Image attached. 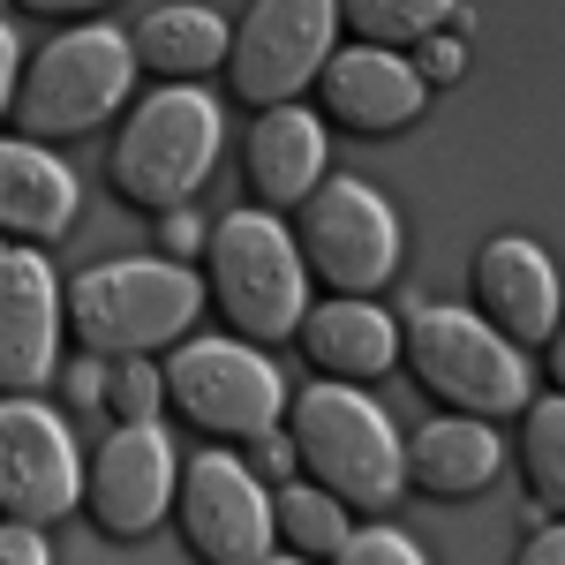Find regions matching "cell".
<instances>
[{
  "label": "cell",
  "instance_id": "14",
  "mask_svg": "<svg viewBox=\"0 0 565 565\" xmlns=\"http://www.w3.org/2000/svg\"><path fill=\"white\" fill-rule=\"evenodd\" d=\"M476 295H482V317L513 340V348H551L558 332V264L543 257L527 234H498L482 242L476 257Z\"/></svg>",
  "mask_w": 565,
  "mask_h": 565
},
{
  "label": "cell",
  "instance_id": "35",
  "mask_svg": "<svg viewBox=\"0 0 565 565\" xmlns=\"http://www.w3.org/2000/svg\"><path fill=\"white\" fill-rule=\"evenodd\" d=\"M264 565H309V558H302V551H295V558H279V551H271V558H264Z\"/></svg>",
  "mask_w": 565,
  "mask_h": 565
},
{
  "label": "cell",
  "instance_id": "19",
  "mask_svg": "<svg viewBox=\"0 0 565 565\" xmlns=\"http://www.w3.org/2000/svg\"><path fill=\"white\" fill-rule=\"evenodd\" d=\"M498 460H505V445L482 415H437L407 437V482L423 498H476L490 490Z\"/></svg>",
  "mask_w": 565,
  "mask_h": 565
},
{
  "label": "cell",
  "instance_id": "26",
  "mask_svg": "<svg viewBox=\"0 0 565 565\" xmlns=\"http://www.w3.org/2000/svg\"><path fill=\"white\" fill-rule=\"evenodd\" d=\"M415 76H423V84H452V76H468V39H452V31L423 39V45H415Z\"/></svg>",
  "mask_w": 565,
  "mask_h": 565
},
{
  "label": "cell",
  "instance_id": "7",
  "mask_svg": "<svg viewBox=\"0 0 565 565\" xmlns=\"http://www.w3.org/2000/svg\"><path fill=\"white\" fill-rule=\"evenodd\" d=\"M340 31V0H257L226 45V90L242 106H295V90L324 76Z\"/></svg>",
  "mask_w": 565,
  "mask_h": 565
},
{
  "label": "cell",
  "instance_id": "17",
  "mask_svg": "<svg viewBox=\"0 0 565 565\" xmlns=\"http://www.w3.org/2000/svg\"><path fill=\"white\" fill-rule=\"evenodd\" d=\"M68 226H76V174L31 136H0V234L61 242Z\"/></svg>",
  "mask_w": 565,
  "mask_h": 565
},
{
  "label": "cell",
  "instance_id": "18",
  "mask_svg": "<svg viewBox=\"0 0 565 565\" xmlns=\"http://www.w3.org/2000/svg\"><path fill=\"white\" fill-rule=\"evenodd\" d=\"M302 354L324 377L362 385V377H385L399 362V324L377 302H362V295H332V302H317L302 317Z\"/></svg>",
  "mask_w": 565,
  "mask_h": 565
},
{
  "label": "cell",
  "instance_id": "34",
  "mask_svg": "<svg viewBox=\"0 0 565 565\" xmlns=\"http://www.w3.org/2000/svg\"><path fill=\"white\" fill-rule=\"evenodd\" d=\"M551 377H558V392H565V317H558V332H551Z\"/></svg>",
  "mask_w": 565,
  "mask_h": 565
},
{
  "label": "cell",
  "instance_id": "11",
  "mask_svg": "<svg viewBox=\"0 0 565 565\" xmlns=\"http://www.w3.org/2000/svg\"><path fill=\"white\" fill-rule=\"evenodd\" d=\"M84 498V460L61 415H45L39 399H0V513L8 521L53 527L76 513Z\"/></svg>",
  "mask_w": 565,
  "mask_h": 565
},
{
  "label": "cell",
  "instance_id": "25",
  "mask_svg": "<svg viewBox=\"0 0 565 565\" xmlns=\"http://www.w3.org/2000/svg\"><path fill=\"white\" fill-rule=\"evenodd\" d=\"M332 565H423V551L399 527H354L348 543L332 551Z\"/></svg>",
  "mask_w": 565,
  "mask_h": 565
},
{
  "label": "cell",
  "instance_id": "30",
  "mask_svg": "<svg viewBox=\"0 0 565 565\" xmlns=\"http://www.w3.org/2000/svg\"><path fill=\"white\" fill-rule=\"evenodd\" d=\"M61 385H68V399H76V407H98V399H106V362L90 354V362H76V370L61 377Z\"/></svg>",
  "mask_w": 565,
  "mask_h": 565
},
{
  "label": "cell",
  "instance_id": "6",
  "mask_svg": "<svg viewBox=\"0 0 565 565\" xmlns=\"http://www.w3.org/2000/svg\"><path fill=\"white\" fill-rule=\"evenodd\" d=\"M136 84V45L106 23H76L45 45L15 84V129L31 143H61V136H90Z\"/></svg>",
  "mask_w": 565,
  "mask_h": 565
},
{
  "label": "cell",
  "instance_id": "32",
  "mask_svg": "<svg viewBox=\"0 0 565 565\" xmlns=\"http://www.w3.org/2000/svg\"><path fill=\"white\" fill-rule=\"evenodd\" d=\"M15 84H23L15 76V31L0 23V114H15Z\"/></svg>",
  "mask_w": 565,
  "mask_h": 565
},
{
  "label": "cell",
  "instance_id": "9",
  "mask_svg": "<svg viewBox=\"0 0 565 565\" xmlns=\"http://www.w3.org/2000/svg\"><path fill=\"white\" fill-rule=\"evenodd\" d=\"M302 264L340 287V295H370L385 287L399 264V218L370 181H317V196L302 204Z\"/></svg>",
  "mask_w": 565,
  "mask_h": 565
},
{
  "label": "cell",
  "instance_id": "27",
  "mask_svg": "<svg viewBox=\"0 0 565 565\" xmlns=\"http://www.w3.org/2000/svg\"><path fill=\"white\" fill-rule=\"evenodd\" d=\"M204 218L189 212V204H174V212H159V249H167V264H181V257H204Z\"/></svg>",
  "mask_w": 565,
  "mask_h": 565
},
{
  "label": "cell",
  "instance_id": "13",
  "mask_svg": "<svg viewBox=\"0 0 565 565\" xmlns=\"http://www.w3.org/2000/svg\"><path fill=\"white\" fill-rule=\"evenodd\" d=\"M61 317H68V295L45 249H8L0 257V392L8 399H31L53 377Z\"/></svg>",
  "mask_w": 565,
  "mask_h": 565
},
{
  "label": "cell",
  "instance_id": "28",
  "mask_svg": "<svg viewBox=\"0 0 565 565\" xmlns=\"http://www.w3.org/2000/svg\"><path fill=\"white\" fill-rule=\"evenodd\" d=\"M295 468H302V460H295V437H287V430H264V437H249V476L287 482Z\"/></svg>",
  "mask_w": 565,
  "mask_h": 565
},
{
  "label": "cell",
  "instance_id": "4",
  "mask_svg": "<svg viewBox=\"0 0 565 565\" xmlns=\"http://www.w3.org/2000/svg\"><path fill=\"white\" fill-rule=\"evenodd\" d=\"M204 309V279H189L167 257H121V264H90L68 287V332L84 340L98 362H136V354L167 348L196 324Z\"/></svg>",
  "mask_w": 565,
  "mask_h": 565
},
{
  "label": "cell",
  "instance_id": "1",
  "mask_svg": "<svg viewBox=\"0 0 565 565\" xmlns=\"http://www.w3.org/2000/svg\"><path fill=\"white\" fill-rule=\"evenodd\" d=\"M287 437H295V460L309 468V482L332 490L354 513H385L399 498V482H407V452L392 437L385 407L362 399L354 385H340V377H317V385L295 392Z\"/></svg>",
  "mask_w": 565,
  "mask_h": 565
},
{
  "label": "cell",
  "instance_id": "33",
  "mask_svg": "<svg viewBox=\"0 0 565 565\" xmlns=\"http://www.w3.org/2000/svg\"><path fill=\"white\" fill-rule=\"evenodd\" d=\"M23 15H90V8H106V0H15Z\"/></svg>",
  "mask_w": 565,
  "mask_h": 565
},
{
  "label": "cell",
  "instance_id": "21",
  "mask_svg": "<svg viewBox=\"0 0 565 565\" xmlns=\"http://www.w3.org/2000/svg\"><path fill=\"white\" fill-rule=\"evenodd\" d=\"M340 23H348L362 45H423L452 23V0H340Z\"/></svg>",
  "mask_w": 565,
  "mask_h": 565
},
{
  "label": "cell",
  "instance_id": "36",
  "mask_svg": "<svg viewBox=\"0 0 565 565\" xmlns=\"http://www.w3.org/2000/svg\"><path fill=\"white\" fill-rule=\"evenodd\" d=\"M0 257H8V249H0Z\"/></svg>",
  "mask_w": 565,
  "mask_h": 565
},
{
  "label": "cell",
  "instance_id": "10",
  "mask_svg": "<svg viewBox=\"0 0 565 565\" xmlns=\"http://www.w3.org/2000/svg\"><path fill=\"white\" fill-rule=\"evenodd\" d=\"M181 535L204 565H264L271 558V498L234 452H196L181 460Z\"/></svg>",
  "mask_w": 565,
  "mask_h": 565
},
{
  "label": "cell",
  "instance_id": "8",
  "mask_svg": "<svg viewBox=\"0 0 565 565\" xmlns=\"http://www.w3.org/2000/svg\"><path fill=\"white\" fill-rule=\"evenodd\" d=\"M167 399L204 437H234V445L279 430V415H287L279 370L257 348H226V340H189L167 354Z\"/></svg>",
  "mask_w": 565,
  "mask_h": 565
},
{
  "label": "cell",
  "instance_id": "31",
  "mask_svg": "<svg viewBox=\"0 0 565 565\" xmlns=\"http://www.w3.org/2000/svg\"><path fill=\"white\" fill-rule=\"evenodd\" d=\"M513 565H565V527H543V535H527V551Z\"/></svg>",
  "mask_w": 565,
  "mask_h": 565
},
{
  "label": "cell",
  "instance_id": "16",
  "mask_svg": "<svg viewBox=\"0 0 565 565\" xmlns=\"http://www.w3.org/2000/svg\"><path fill=\"white\" fill-rule=\"evenodd\" d=\"M242 167H249V189H257L264 212L309 204L324 181V121L302 106H264L249 143H242Z\"/></svg>",
  "mask_w": 565,
  "mask_h": 565
},
{
  "label": "cell",
  "instance_id": "2",
  "mask_svg": "<svg viewBox=\"0 0 565 565\" xmlns=\"http://www.w3.org/2000/svg\"><path fill=\"white\" fill-rule=\"evenodd\" d=\"M204 295L242 340H287L309 317V264L279 212H226L204 234Z\"/></svg>",
  "mask_w": 565,
  "mask_h": 565
},
{
  "label": "cell",
  "instance_id": "24",
  "mask_svg": "<svg viewBox=\"0 0 565 565\" xmlns=\"http://www.w3.org/2000/svg\"><path fill=\"white\" fill-rule=\"evenodd\" d=\"M159 399H167V370H151L143 354L121 362V370L106 377V407H114L121 423H151V415H159Z\"/></svg>",
  "mask_w": 565,
  "mask_h": 565
},
{
  "label": "cell",
  "instance_id": "22",
  "mask_svg": "<svg viewBox=\"0 0 565 565\" xmlns=\"http://www.w3.org/2000/svg\"><path fill=\"white\" fill-rule=\"evenodd\" d=\"M271 521L287 535V551H302V558H332L340 543H348V505L332 498V490H317V482H287L279 490V505H271Z\"/></svg>",
  "mask_w": 565,
  "mask_h": 565
},
{
  "label": "cell",
  "instance_id": "3",
  "mask_svg": "<svg viewBox=\"0 0 565 565\" xmlns=\"http://www.w3.org/2000/svg\"><path fill=\"white\" fill-rule=\"evenodd\" d=\"M212 159H218V98L196 90V84H159L121 121L114 159H106V181H114L121 204L159 218V212H174V204H189L204 189Z\"/></svg>",
  "mask_w": 565,
  "mask_h": 565
},
{
  "label": "cell",
  "instance_id": "20",
  "mask_svg": "<svg viewBox=\"0 0 565 565\" xmlns=\"http://www.w3.org/2000/svg\"><path fill=\"white\" fill-rule=\"evenodd\" d=\"M136 45V68H151L159 84H196L204 68L226 61V23H218L212 8H189V0H167V8H151L143 23L129 31Z\"/></svg>",
  "mask_w": 565,
  "mask_h": 565
},
{
  "label": "cell",
  "instance_id": "29",
  "mask_svg": "<svg viewBox=\"0 0 565 565\" xmlns=\"http://www.w3.org/2000/svg\"><path fill=\"white\" fill-rule=\"evenodd\" d=\"M0 565H53V543L31 521H8L0 527Z\"/></svg>",
  "mask_w": 565,
  "mask_h": 565
},
{
  "label": "cell",
  "instance_id": "15",
  "mask_svg": "<svg viewBox=\"0 0 565 565\" xmlns=\"http://www.w3.org/2000/svg\"><path fill=\"white\" fill-rule=\"evenodd\" d=\"M423 90H430V84L415 76V61L377 53V45H348V53H332V61H324V76H317L324 114H332L348 136H392V129H407V121L423 114Z\"/></svg>",
  "mask_w": 565,
  "mask_h": 565
},
{
  "label": "cell",
  "instance_id": "12",
  "mask_svg": "<svg viewBox=\"0 0 565 565\" xmlns=\"http://www.w3.org/2000/svg\"><path fill=\"white\" fill-rule=\"evenodd\" d=\"M84 498H90V521L106 527V535H121V543L151 535V527L167 521V505L181 498V460H174V445H167V430L159 423H121L98 445Z\"/></svg>",
  "mask_w": 565,
  "mask_h": 565
},
{
  "label": "cell",
  "instance_id": "5",
  "mask_svg": "<svg viewBox=\"0 0 565 565\" xmlns=\"http://www.w3.org/2000/svg\"><path fill=\"white\" fill-rule=\"evenodd\" d=\"M407 370L415 385L430 392L437 407L452 415H527V354L490 324V317H468V309L423 302L407 309Z\"/></svg>",
  "mask_w": 565,
  "mask_h": 565
},
{
  "label": "cell",
  "instance_id": "23",
  "mask_svg": "<svg viewBox=\"0 0 565 565\" xmlns=\"http://www.w3.org/2000/svg\"><path fill=\"white\" fill-rule=\"evenodd\" d=\"M527 498L565 521V392L527 399Z\"/></svg>",
  "mask_w": 565,
  "mask_h": 565
}]
</instances>
